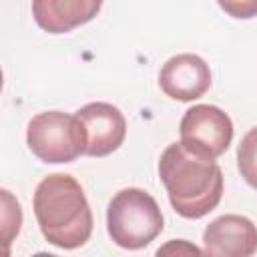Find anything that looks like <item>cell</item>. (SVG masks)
<instances>
[{
    "mask_svg": "<svg viewBox=\"0 0 257 257\" xmlns=\"http://www.w3.org/2000/svg\"><path fill=\"white\" fill-rule=\"evenodd\" d=\"M2 239L6 243V247L10 245V241L18 235L20 225H22V211L18 201L10 195V191L2 189Z\"/></svg>",
    "mask_w": 257,
    "mask_h": 257,
    "instance_id": "11",
    "label": "cell"
},
{
    "mask_svg": "<svg viewBox=\"0 0 257 257\" xmlns=\"http://www.w3.org/2000/svg\"><path fill=\"white\" fill-rule=\"evenodd\" d=\"M100 6L102 0H32V16L42 30L64 34L90 22Z\"/></svg>",
    "mask_w": 257,
    "mask_h": 257,
    "instance_id": "9",
    "label": "cell"
},
{
    "mask_svg": "<svg viewBox=\"0 0 257 257\" xmlns=\"http://www.w3.org/2000/svg\"><path fill=\"white\" fill-rule=\"evenodd\" d=\"M181 143L207 159L221 157L233 141V122L225 110L213 104H195L181 118Z\"/></svg>",
    "mask_w": 257,
    "mask_h": 257,
    "instance_id": "5",
    "label": "cell"
},
{
    "mask_svg": "<svg viewBox=\"0 0 257 257\" xmlns=\"http://www.w3.org/2000/svg\"><path fill=\"white\" fill-rule=\"evenodd\" d=\"M34 215L44 239L58 249H76L90 239L92 211L80 183L72 175L44 177L32 199Z\"/></svg>",
    "mask_w": 257,
    "mask_h": 257,
    "instance_id": "2",
    "label": "cell"
},
{
    "mask_svg": "<svg viewBox=\"0 0 257 257\" xmlns=\"http://www.w3.org/2000/svg\"><path fill=\"white\" fill-rule=\"evenodd\" d=\"M159 255H201L203 251L201 249H197L195 245H191V243H187L185 239H173L171 243H167L165 247H161L159 251H157Z\"/></svg>",
    "mask_w": 257,
    "mask_h": 257,
    "instance_id": "13",
    "label": "cell"
},
{
    "mask_svg": "<svg viewBox=\"0 0 257 257\" xmlns=\"http://www.w3.org/2000/svg\"><path fill=\"white\" fill-rule=\"evenodd\" d=\"M217 4L233 18L247 20L257 16V0H217Z\"/></svg>",
    "mask_w": 257,
    "mask_h": 257,
    "instance_id": "12",
    "label": "cell"
},
{
    "mask_svg": "<svg viewBox=\"0 0 257 257\" xmlns=\"http://www.w3.org/2000/svg\"><path fill=\"white\" fill-rule=\"evenodd\" d=\"M74 114L84 131V155L106 157L122 145L126 137V120L116 106L108 102H88Z\"/></svg>",
    "mask_w": 257,
    "mask_h": 257,
    "instance_id": "6",
    "label": "cell"
},
{
    "mask_svg": "<svg viewBox=\"0 0 257 257\" xmlns=\"http://www.w3.org/2000/svg\"><path fill=\"white\" fill-rule=\"evenodd\" d=\"M237 167L245 183L257 189V126L241 139L237 147Z\"/></svg>",
    "mask_w": 257,
    "mask_h": 257,
    "instance_id": "10",
    "label": "cell"
},
{
    "mask_svg": "<svg viewBox=\"0 0 257 257\" xmlns=\"http://www.w3.org/2000/svg\"><path fill=\"white\" fill-rule=\"evenodd\" d=\"M159 177L171 207L185 219H201L223 197V171L207 157L189 151L181 141L171 143L159 161Z\"/></svg>",
    "mask_w": 257,
    "mask_h": 257,
    "instance_id": "1",
    "label": "cell"
},
{
    "mask_svg": "<svg viewBox=\"0 0 257 257\" xmlns=\"http://www.w3.org/2000/svg\"><path fill=\"white\" fill-rule=\"evenodd\" d=\"M26 143L42 163H72L84 155L86 139L76 114L46 110L30 118Z\"/></svg>",
    "mask_w": 257,
    "mask_h": 257,
    "instance_id": "4",
    "label": "cell"
},
{
    "mask_svg": "<svg viewBox=\"0 0 257 257\" xmlns=\"http://www.w3.org/2000/svg\"><path fill=\"white\" fill-rule=\"evenodd\" d=\"M257 251V227L243 215H223L203 233V253L213 257H251Z\"/></svg>",
    "mask_w": 257,
    "mask_h": 257,
    "instance_id": "7",
    "label": "cell"
},
{
    "mask_svg": "<svg viewBox=\"0 0 257 257\" xmlns=\"http://www.w3.org/2000/svg\"><path fill=\"white\" fill-rule=\"evenodd\" d=\"M159 84L167 96L191 102L209 90L211 70L209 64L197 54H177L163 64L159 72Z\"/></svg>",
    "mask_w": 257,
    "mask_h": 257,
    "instance_id": "8",
    "label": "cell"
},
{
    "mask_svg": "<svg viewBox=\"0 0 257 257\" xmlns=\"http://www.w3.org/2000/svg\"><path fill=\"white\" fill-rule=\"evenodd\" d=\"M106 229L118 247L143 249L163 231V213L147 191L128 187L110 199Z\"/></svg>",
    "mask_w": 257,
    "mask_h": 257,
    "instance_id": "3",
    "label": "cell"
}]
</instances>
